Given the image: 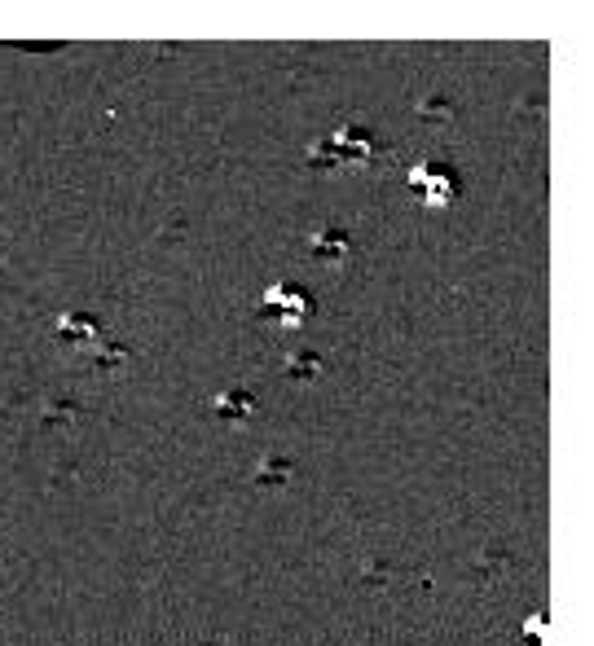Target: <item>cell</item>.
<instances>
[{"label": "cell", "mask_w": 594, "mask_h": 646, "mask_svg": "<svg viewBox=\"0 0 594 646\" xmlns=\"http://www.w3.org/2000/svg\"><path fill=\"white\" fill-rule=\"evenodd\" d=\"M410 189L418 194L423 207H445L458 198V172L440 159H423L410 167Z\"/></svg>", "instance_id": "obj_1"}, {"label": "cell", "mask_w": 594, "mask_h": 646, "mask_svg": "<svg viewBox=\"0 0 594 646\" xmlns=\"http://www.w3.org/2000/svg\"><path fill=\"white\" fill-rule=\"evenodd\" d=\"M339 154L335 163H374V154H379V141L370 137L361 124H339L335 137H326L322 146H317V154ZM330 163V167H335Z\"/></svg>", "instance_id": "obj_2"}, {"label": "cell", "mask_w": 594, "mask_h": 646, "mask_svg": "<svg viewBox=\"0 0 594 646\" xmlns=\"http://www.w3.org/2000/svg\"><path fill=\"white\" fill-rule=\"evenodd\" d=\"M264 313H269L278 326L286 330H295L300 321L313 313V304H308V295L300 291V286H291V282H278V286H269L264 291Z\"/></svg>", "instance_id": "obj_3"}, {"label": "cell", "mask_w": 594, "mask_h": 646, "mask_svg": "<svg viewBox=\"0 0 594 646\" xmlns=\"http://www.w3.org/2000/svg\"><path fill=\"white\" fill-rule=\"evenodd\" d=\"M308 255H313L317 264H344L348 255H352V233L348 229H335V225H322V229H313V238H308Z\"/></svg>", "instance_id": "obj_4"}, {"label": "cell", "mask_w": 594, "mask_h": 646, "mask_svg": "<svg viewBox=\"0 0 594 646\" xmlns=\"http://www.w3.org/2000/svg\"><path fill=\"white\" fill-rule=\"evenodd\" d=\"M212 405H216V414H234V418H247V414H256V396L251 392H242V387H229V392H216L212 396Z\"/></svg>", "instance_id": "obj_5"}, {"label": "cell", "mask_w": 594, "mask_h": 646, "mask_svg": "<svg viewBox=\"0 0 594 646\" xmlns=\"http://www.w3.org/2000/svg\"><path fill=\"white\" fill-rule=\"evenodd\" d=\"M282 365H286V374L291 378H317L322 374V356L317 352H291Z\"/></svg>", "instance_id": "obj_6"}, {"label": "cell", "mask_w": 594, "mask_h": 646, "mask_svg": "<svg viewBox=\"0 0 594 646\" xmlns=\"http://www.w3.org/2000/svg\"><path fill=\"white\" fill-rule=\"evenodd\" d=\"M418 119L423 124H445V119H454V102L449 97H423L418 102Z\"/></svg>", "instance_id": "obj_7"}]
</instances>
